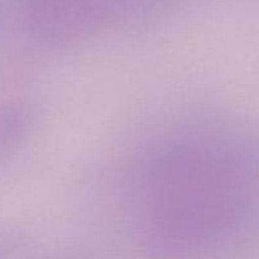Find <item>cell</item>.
I'll list each match as a JSON object with an SVG mask.
<instances>
[{
    "instance_id": "cell-3",
    "label": "cell",
    "mask_w": 259,
    "mask_h": 259,
    "mask_svg": "<svg viewBox=\"0 0 259 259\" xmlns=\"http://www.w3.org/2000/svg\"><path fill=\"white\" fill-rule=\"evenodd\" d=\"M19 124V116L14 109L0 110V149L13 138Z\"/></svg>"
},
{
    "instance_id": "cell-2",
    "label": "cell",
    "mask_w": 259,
    "mask_h": 259,
    "mask_svg": "<svg viewBox=\"0 0 259 259\" xmlns=\"http://www.w3.org/2000/svg\"><path fill=\"white\" fill-rule=\"evenodd\" d=\"M37 28L70 33L103 22L136 0H15Z\"/></svg>"
},
{
    "instance_id": "cell-1",
    "label": "cell",
    "mask_w": 259,
    "mask_h": 259,
    "mask_svg": "<svg viewBox=\"0 0 259 259\" xmlns=\"http://www.w3.org/2000/svg\"><path fill=\"white\" fill-rule=\"evenodd\" d=\"M149 180L148 204L157 227V259H200L224 247L244 219L250 185L244 168L220 149H176L159 159Z\"/></svg>"
}]
</instances>
